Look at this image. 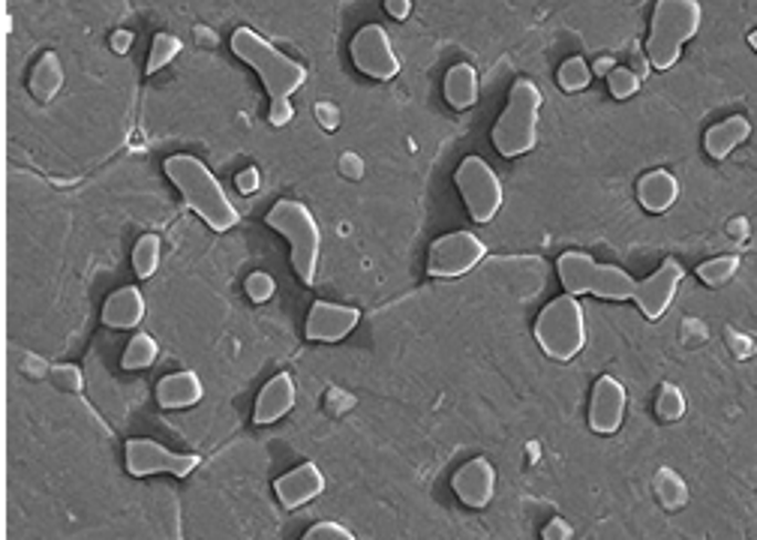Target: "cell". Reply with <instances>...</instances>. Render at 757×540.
Listing matches in <instances>:
<instances>
[{
	"label": "cell",
	"mask_w": 757,
	"mask_h": 540,
	"mask_svg": "<svg viewBox=\"0 0 757 540\" xmlns=\"http://www.w3.org/2000/svg\"><path fill=\"white\" fill-rule=\"evenodd\" d=\"M232 52L244 61L246 66H253L262 78V85L267 87L271 99L277 96H292L295 91L304 87L307 82V70L292 61L288 54H283L280 49L267 43L262 33H256L253 28H238L232 33Z\"/></svg>",
	"instance_id": "cell-7"
},
{
	"label": "cell",
	"mask_w": 757,
	"mask_h": 540,
	"mask_svg": "<svg viewBox=\"0 0 757 540\" xmlns=\"http://www.w3.org/2000/svg\"><path fill=\"white\" fill-rule=\"evenodd\" d=\"M625 409H629L625 384L613 375H601L592 388V400H589V430L598 435L619 433L625 421Z\"/></svg>",
	"instance_id": "cell-12"
},
{
	"label": "cell",
	"mask_w": 757,
	"mask_h": 540,
	"mask_svg": "<svg viewBox=\"0 0 757 540\" xmlns=\"http://www.w3.org/2000/svg\"><path fill=\"white\" fill-rule=\"evenodd\" d=\"M295 400H298V388H295V379L288 372H280L271 382L259 391L256 409H253V421L259 426L277 424L280 417H286L292 409H295Z\"/></svg>",
	"instance_id": "cell-16"
},
{
	"label": "cell",
	"mask_w": 757,
	"mask_h": 540,
	"mask_svg": "<svg viewBox=\"0 0 757 540\" xmlns=\"http://www.w3.org/2000/svg\"><path fill=\"white\" fill-rule=\"evenodd\" d=\"M265 223L280 232L292 246V265L295 274L301 276L304 286H313L319 276V258H322V229L316 223V216L304 202L295 199H280L271 211H267Z\"/></svg>",
	"instance_id": "cell-6"
},
{
	"label": "cell",
	"mask_w": 757,
	"mask_h": 540,
	"mask_svg": "<svg viewBox=\"0 0 757 540\" xmlns=\"http://www.w3.org/2000/svg\"><path fill=\"white\" fill-rule=\"evenodd\" d=\"M592 66L583 61V57H568L566 64L559 66V87L563 91H568V94H575V91H583V87H589V82H592Z\"/></svg>",
	"instance_id": "cell-28"
},
{
	"label": "cell",
	"mask_w": 757,
	"mask_h": 540,
	"mask_svg": "<svg viewBox=\"0 0 757 540\" xmlns=\"http://www.w3.org/2000/svg\"><path fill=\"white\" fill-rule=\"evenodd\" d=\"M361 313L355 307H343L332 300H316L307 316V339L313 342H340L358 328Z\"/></svg>",
	"instance_id": "cell-13"
},
{
	"label": "cell",
	"mask_w": 757,
	"mask_h": 540,
	"mask_svg": "<svg viewBox=\"0 0 757 540\" xmlns=\"http://www.w3.org/2000/svg\"><path fill=\"white\" fill-rule=\"evenodd\" d=\"M442 94H445V103L458 112H466L479 103L481 82L475 66L472 64H454L445 73V85H442Z\"/></svg>",
	"instance_id": "cell-21"
},
{
	"label": "cell",
	"mask_w": 757,
	"mask_h": 540,
	"mask_svg": "<svg viewBox=\"0 0 757 540\" xmlns=\"http://www.w3.org/2000/svg\"><path fill=\"white\" fill-rule=\"evenodd\" d=\"M542 103H545V96H542L535 82H529V78L514 82L512 94H508V106H505V112H502L491 133L493 148L500 150V157L517 159L533 153L535 145H538Z\"/></svg>",
	"instance_id": "cell-4"
},
{
	"label": "cell",
	"mask_w": 757,
	"mask_h": 540,
	"mask_svg": "<svg viewBox=\"0 0 757 540\" xmlns=\"http://www.w3.org/2000/svg\"><path fill=\"white\" fill-rule=\"evenodd\" d=\"M274 493H277L283 508L295 510L325 493V475H322L316 463H301L298 468H292V472L274 480Z\"/></svg>",
	"instance_id": "cell-15"
},
{
	"label": "cell",
	"mask_w": 757,
	"mask_h": 540,
	"mask_svg": "<svg viewBox=\"0 0 757 540\" xmlns=\"http://www.w3.org/2000/svg\"><path fill=\"white\" fill-rule=\"evenodd\" d=\"M704 24V7L701 0H655L652 10L650 43L646 57L655 70H671L683 57V45L692 43Z\"/></svg>",
	"instance_id": "cell-3"
},
{
	"label": "cell",
	"mask_w": 757,
	"mask_h": 540,
	"mask_svg": "<svg viewBox=\"0 0 757 540\" xmlns=\"http://www.w3.org/2000/svg\"><path fill=\"white\" fill-rule=\"evenodd\" d=\"M451 487L466 508H487L496 493V468L491 459L475 456L458 468V475L451 477Z\"/></svg>",
	"instance_id": "cell-14"
},
{
	"label": "cell",
	"mask_w": 757,
	"mask_h": 540,
	"mask_svg": "<svg viewBox=\"0 0 757 540\" xmlns=\"http://www.w3.org/2000/svg\"><path fill=\"white\" fill-rule=\"evenodd\" d=\"M54 382L61 384L64 391H82L85 379H82V370H78L75 363H61V367L54 370Z\"/></svg>",
	"instance_id": "cell-33"
},
{
	"label": "cell",
	"mask_w": 757,
	"mask_h": 540,
	"mask_svg": "<svg viewBox=\"0 0 757 540\" xmlns=\"http://www.w3.org/2000/svg\"><path fill=\"white\" fill-rule=\"evenodd\" d=\"M162 262V241L157 234H145L139 237V244L133 250V271L139 279H150L157 274V267Z\"/></svg>",
	"instance_id": "cell-24"
},
{
	"label": "cell",
	"mask_w": 757,
	"mask_h": 540,
	"mask_svg": "<svg viewBox=\"0 0 757 540\" xmlns=\"http://www.w3.org/2000/svg\"><path fill=\"white\" fill-rule=\"evenodd\" d=\"M655 493H659V501L667 510H680L688 505V484L673 468H662L655 475Z\"/></svg>",
	"instance_id": "cell-23"
},
{
	"label": "cell",
	"mask_w": 757,
	"mask_h": 540,
	"mask_svg": "<svg viewBox=\"0 0 757 540\" xmlns=\"http://www.w3.org/2000/svg\"><path fill=\"white\" fill-rule=\"evenodd\" d=\"M349 52H353V64L358 66V73H364L367 78L388 82L400 73V57H397L395 43H391V36L382 24H364L361 31L353 36Z\"/></svg>",
	"instance_id": "cell-11"
},
{
	"label": "cell",
	"mask_w": 757,
	"mask_h": 540,
	"mask_svg": "<svg viewBox=\"0 0 757 540\" xmlns=\"http://www.w3.org/2000/svg\"><path fill=\"white\" fill-rule=\"evenodd\" d=\"M487 258V244L472 232H449L437 237L427 253V274L437 279H458Z\"/></svg>",
	"instance_id": "cell-9"
},
{
	"label": "cell",
	"mask_w": 757,
	"mask_h": 540,
	"mask_svg": "<svg viewBox=\"0 0 757 540\" xmlns=\"http://www.w3.org/2000/svg\"><path fill=\"white\" fill-rule=\"evenodd\" d=\"M385 12L391 15V19H409V12H412V0H385Z\"/></svg>",
	"instance_id": "cell-37"
},
{
	"label": "cell",
	"mask_w": 757,
	"mask_h": 540,
	"mask_svg": "<svg viewBox=\"0 0 757 540\" xmlns=\"http://www.w3.org/2000/svg\"><path fill=\"white\" fill-rule=\"evenodd\" d=\"M751 138V120L743 115H730L725 120H718L715 127L706 129L704 136V150L709 153V159H727L734 153L739 145H746Z\"/></svg>",
	"instance_id": "cell-18"
},
{
	"label": "cell",
	"mask_w": 757,
	"mask_h": 540,
	"mask_svg": "<svg viewBox=\"0 0 757 540\" xmlns=\"http://www.w3.org/2000/svg\"><path fill=\"white\" fill-rule=\"evenodd\" d=\"M274 292H277V283H274V276L265 274V271H256V274L246 276V297H250L253 304H265V300L274 297Z\"/></svg>",
	"instance_id": "cell-31"
},
{
	"label": "cell",
	"mask_w": 757,
	"mask_h": 540,
	"mask_svg": "<svg viewBox=\"0 0 757 540\" xmlns=\"http://www.w3.org/2000/svg\"><path fill=\"white\" fill-rule=\"evenodd\" d=\"M571 534H575V529L568 526L566 519H559V517L550 519V522L545 526V531H542V538L545 540H568Z\"/></svg>",
	"instance_id": "cell-36"
},
{
	"label": "cell",
	"mask_w": 757,
	"mask_h": 540,
	"mask_svg": "<svg viewBox=\"0 0 757 540\" xmlns=\"http://www.w3.org/2000/svg\"><path fill=\"white\" fill-rule=\"evenodd\" d=\"M292 115H295V108H292V99H288V96H277V99H271L267 120H271L274 127H286L288 120H292Z\"/></svg>",
	"instance_id": "cell-34"
},
{
	"label": "cell",
	"mask_w": 757,
	"mask_h": 540,
	"mask_svg": "<svg viewBox=\"0 0 757 540\" xmlns=\"http://www.w3.org/2000/svg\"><path fill=\"white\" fill-rule=\"evenodd\" d=\"M181 40L175 36V33H157L154 36V43H150V54H148V66H145V73L148 75H157L160 70H166V66L181 54Z\"/></svg>",
	"instance_id": "cell-26"
},
{
	"label": "cell",
	"mask_w": 757,
	"mask_h": 540,
	"mask_svg": "<svg viewBox=\"0 0 757 540\" xmlns=\"http://www.w3.org/2000/svg\"><path fill=\"white\" fill-rule=\"evenodd\" d=\"M307 540H355V534L340 522H319L304 534Z\"/></svg>",
	"instance_id": "cell-32"
},
{
	"label": "cell",
	"mask_w": 757,
	"mask_h": 540,
	"mask_svg": "<svg viewBox=\"0 0 757 540\" xmlns=\"http://www.w3.org/2000/svg\"><path fill=\"white\" fill-rule=\"evenodd\" d=\"M685 409H688V400H685V393L676 384H664L659 396H655V414L662 421H680Z\"/></svg>",
	"instance_id": "cell-29"
},
{
	"label": "cell",
	"mask_w": 757,
	"mask_h": 540,
	"mask_svg": "<svg viewBox=\"0 0 757 540\" xmlns=\"http://www.w3.org/2000/svg\"><path fill=\"white\" fill-rule=\"evenodd\" d=\"M739 271V258L736 255H718V258H709L704 265H697V276L704 279L706 286H725L730 283Z\"/></svg>",
	"instance_id": "cell-27"
},
{
	"label": "cell",
	"mask_w": 757,
	"mask_h": 540,
	"mask_svg": "<svg viewBox=\"0 0 757 540\" xmlns=\"http://www.w3.org/2000/svg\"><path fill=\"white\" fill-rule=\"evenodd\" d=\"M133 40H136V36L129 31H115L112 33V49L118 54H127L129 49H133Z\"/></svg>",
	"instance_id": "cell-38"
},
{
	"label": "cell",
	"mask_w": 757,
	"mask_h": 540,
	"mask_svg": "<svg viewBox=\"0 0 757 540\" xmlns=\"http://www.w3.org/2000/svg\"><path fill=\"white\" fill-rule=\"evenodd\" d=\"M587 309L577 300V295L566 292L563 297H554L535 318V342L550 360H559V363L575 360L587 349Z\"/></svg>",
	"instance_id": "cell-5"
},
{
	"label": "cell",
	"mask_w": 757,
	"mask_h": 540,
	"mask_svg": "<svg viewBox=\"0 0 757 540\" xmlns=\"http://www.w3.org/2000/svg\"><path fill=\"white\" fill-rule=\"evenodd\" d=\"M559 283L568 295H596L604 300H634L638 309L650 321L667 316L683 286L685 267L676 258H667L659 271L646 279H634L629 271L617 265H601L592 255L580 250H568L556 262Z\"/></svg>",
	"instance_id": "cell-1"
},
{
	"label": "cell",
	"mask_w": 757,
	"mask_h": 540,
	"mask_svg": "<svg viewBox=\"0 0 757 540\" xmlns=\"http://www.w3.org/2000/svg\"><path fill=\"white\" fill-rule=\"evenodd\" d=\"M166 174L178 187V192L183 195V202L190 204L192 211L202 216L204 223L211 225L213 232H229L238 225V211L235 204L229 202L223 183L217 180L202 159L192 157V153H175V157L166 159Z\"/></svg>",
	"instance_id": "cell-2"
},
{
	"label": "cell",
	"mask_w": 757,
	"mask_h": 540,
	"mask_svg": "<svg viewBox=\"0 0 757 540\" xmlns=\"http://www.w3.org/2000/svg\"><path fill=\"white\" fill-rule=\"evenodd\" d=\"M204 384L196 372H171L166 379H160L157 384V405L160 409H169V412H178V409H192V405L202 403Z\"/></svg>",
	"instance_id": "cell-17"
},
{
	"label": "cell",
	"mask_w": 757,
	"mask_h": 540,
	"mask_svg": "<svg viewBox=\"0 0 757 540\" xmlns=\"http://www.w3.org/2000/svg\"><path fill=\"white\" fill-rule=\"evenodd\" d=\"M638 199L650 213L671 211L680 199V180L667 169H652L638 180Z\"/></svg>",
	"instance_id": "cell-19"
},
{
	"label": "cell",
	"mask_w": 757,
	"mask_h": 540,
	"mask_svg": "<svg viewBox=\"0 0 757 540\" xmlns=\"http://www.w3.org/2000/svg\"><path fill=\"white\" fill-rule=\"evenodd\" d=\"M640 78L634 70H629V66H613V73L608 75V87L610 94L617 96V99H629V96H634L640 91Z\"/></svg>",
	"instance_id": "cell-30"
},
{
	"label": "cell",
	"mask_w": 757,
	"mask_h": 540,
	"mask_svg": "<svg viewBox=\"0 0 757 540\" xmlns=\"http://www.w3.org/2000/svg\"><path fill=\"white\" fill-rule=\"evenodd\" d=\"M592 73H598V75H610L613 73V61L610 57H601L596 66H592Z\"/></svg>",
	"instance_id": "cell-39"
},
{
	"label": "cell",
	"mask_w": 757,
	"mask_h": 540,
	"mask_svg": "<svg viewBox=\"0 0 757 540\" xmlns=\"http://www.w3.org/2000/svg\"><path fill=\"white\" fill-rule=\"evenodd\" d=\"M64 87V66H61V57L54 52H45L40 61H36V66H33L31 73V94L36 96V99H43V103H49V99H54V94Z\"/></svg>",
	"instance_id": "cell-22"
},
{
	"label": "cell",
	"mask_w": 757,
	"mask_h": 540,
	"mask_svg": "<svg viewBox=\"0 0 757 540\" xmlns=\"http://www.w3.org/2000/svg\"><path fill=\"white\" fill-rule=\"evenodd\" d=\"M235 187H238V192H244V195H253V192H259V187H262V174H259V169H244V171H238V178H235Z\"/></svg>",
	"instance_id": "cell-35"
},
{
	"label": "cell",
	"mask_w": 757,
	"mask_h": 540,
	"mask_svg": "<svg viewBox=\"0 0 757 540\" xmlns=\"http://www.w3.org/2000/svg\"><path fill=\"white\" fill-rule=\"evenodd\" d=\"M202 466V456L175 454L160 442L150 438H129L127 442V472L133 477L148 475H175L187 477Z\"/></svg>",
	"instance_id": "cell-10"
},
{
	"label": "cell",
	"mask_w": 757,
	"mask_h": 540,
	"mask_svg": "<svg viewBox=\"0 0 757 540\" xmlns=\"http://www.w3.org/2000/svg\"><path fill=\"white\" fill-rule=\"evenodd\" d=\"M748 43H751V49H755V52H757V31L751 33V36H748Z\"/></svg>",
	"instance_id": "cell-40"
},
{
	"label": "cell",
	"mask_w": 757,
	"mask_h": 540,
	"mask_svg": "<svg viewBox=\"0 0 757 540\" xmlns=\"http://www.w3.org/2000/svg\"><path fill=\"white\" fill-rule=\"evenodd\" d=\"M145 318V295L136 286L118 288L115 295H108L106 307H103V325L115 330H129L141 325Z\"/></svg>",
	"instance_id": "cell-20"
},
{
	"label": "cell",
	"mask_w": 757,
	"mask_h": 540,
	"mask_svg": "<svg viewBox=\"0 0 757 540\" xmlns=\"http://www.w3.org/2000/svg\"><path fill=\"white\" fill-rule=\"evenodd\" d=\"M157 354H160L157 339L150 337V333H136V337L129 339L120 367H124V370H148L150 363L157 360Z\"/></svg>",
	"instance_id": "cell-25"
},
{
	"label": "cell",
	"mask_w": 757,
	"mask_h": 540,
	"mask_svg": "<svg viewBox=\"0 0 757 540\" xmlns=\"http://www.w3.org/2000/svg\"><path fill=\"white\" fill-rule=\"evenodd\" d=\"M463 204L475 223H493V216L502 211L505 190H502L500 174L491 169V162L481 157H466L454 171Z\"/></svg>",
	"instance_id": "cell-8"
}]
</instances>
